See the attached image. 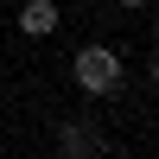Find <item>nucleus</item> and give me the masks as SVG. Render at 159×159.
Segmentation results:
<instances>
[{
	"mask_svg": "<svg viewBox=\"0 0 159 159\" xmlns=\"http://www.w3.org/2000/svg\"><path fill=\"white\" fill-rule=\"evenodd\" d=\"M70 76H76L83 96H115V89H121V57H115L108 45H83L76 64H70Z\"/></svg>",
	"mask_w": 159,
	"mask_h": 159,
	"instance_id": "nucleus-1",
	"label": "nucleus"
},
{
	"mask_svg": "<svg viewBox=\"0 0 159 159\" xmlns=\"http://www.w3.org/2000/svg\"><path fill=\"white\" fill-rule=\"evenodd\" d=\"M57 153H64V159H102L96 121H64V127H57Z\"/></svg>",
	"mask_w": 159,
	"mask_h": 159,
	"instance_id": "nucleus-2",
	"label": "nucleus"
},
{
	"mask_svg": "<svg viewBox=\"0 0 159 159\" xmlns=\"http://www.w3.org/2000/svg\"><path fill=\"white\" fill-rule=\"evenodd\" d=\"M19 32L25 38H51L57 32V0H25L19 7Z\"/></svg>",
	"mask_w": 159,
	"mask_h": 159,
	"instance_id": "nucleus-3",
	"label": "nucleus"
},
{
	"mask_svg": "<svg viewBox=\"0 0 159 159\" xmlns=\"http://www.w3.org/2000/svg\"><path fill=\"white\" fill-rule=\"evenodd\" d=\"M121 7H147V0H121Z\"/></svg>",
	"mask_w": 159,
	"mask_h": 159,
	"instance_id": "nucleus-4",
	"label": "nucleus"
}]
</instances>
